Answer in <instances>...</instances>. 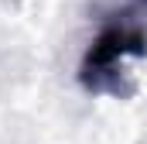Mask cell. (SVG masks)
I'll return each instance as SVG.
<instances>
[{
    "label": "cell",
    "mask_w": 147,
    "mask_h": 144,
    "mask_svg": "<svg viewBox=\"0 0 147 144\" xmlns=\"http://www.w3.org/2000/svg\"><path fill=\"white\" fill-rule=\"evenodd\" d=\"M144 52H147V35L137 24H127V21L110 24L89 45L82 69H79V79L86 89H113V75L123 65V58L144 55Z\"/></svg>",
    "instance_id": "6da1fadb"
}]
</instances>
